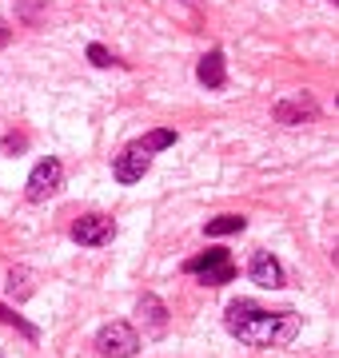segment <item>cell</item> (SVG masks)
<instances>
[{"mask_svg": "<svg viewBox=\"0 0 339 358\" xmlns=\"http://www.w3.org/2000/svg\"><path fill=\"white\" fill-rule=\"evenodd\" d=\"M144 148L148 155H156V152H164V148H176V131L172 128H156V131H148L144 140H136Z\"/></svg>", "mask_w": 339, "mask_h": 358, "instance_id": "11", "label": "cell"}, {"mask_svg": "<svg viewBox=\"0 0 339 358\" xmlns=\"http://www.w3.org/2000/svg\"><path fill=\"white\" fill-rule=\"evenodd\" d=\"M8 40H13V28H8V20H0V48H4Z\"/></svg>", "mask_w": 339, "mask_h": 358, "instance_id": "17", "label": "cell"}, {"mask_svg": "<svg viewBox=\"0 0 339 358\" xmlns=\"http://www.w3.org/2000/svg\"><path fill=\"white\" fill-rule=\"evenodd\" d=\"M140 319L152 322V327H164L168 315H164V303H160L156 294H144V299H140Z\"/></svg>", "mask_w": 339, "mask_h": 358, "instance_id": "13", "label": "cell"}, {"mask_svg": "<svg viewBox=\"0 0 339 358\" xmlns=\"http://www.w3.org/2000/svg\"><path fill=\"white\" fill-rule=\"evenodd\" d=\"M148 167H152V155L144 152L140 143H132V148H124V152L112 159V176H116L120 183H140Z\"/></svg>", "mask_w": 339, "mask_h": 358, "instance_id": "6", "label": "cell"}, {"mask_svg": "<svg viewBox=\"0 0 339 358\" xmlns=\"http://www.w3.org/2000/svg\"><path fill=\"white\" fill-rule=\"evenodd\" d=\"M60 183H64V164L60 159H40L32 167V176H28V199L32 203H48L60 192Z\"/></svg>", "mask_w": 339, "mask_h": 358, "instance_id": "4", "label": "cell"}, {"mask_svg": "<svg viewBox=\"0 0 339 358\" xmlns=\"http://www.w3.org/2000/svg\"><path fill=\"white\" fill-rule=\"evenodd\" d=\"M96 350L104 358H132L140 355V331L132 322L116 319V322H104L100 334H96Z\"/></svg>", "mask_w": 339, "mask_h": 358, "instance_id": "2", "label": "cell"}, {"mask_svg": "<svg viewBox=\"0 0 339 358\" xmlns=\"http://www.w3.org/2000/svg\"><path fill=\"white\" fill-rule=\"evenodd\" d=\"M188 275H196L204 287H223V282L235 279V263L223 247H208L204 255L188 259Z\"/></svg>", "mask_w": 339, "mask_h": 358, "instance_id": "3", "label": "cell"}, {"mask_svg": "<svg viewBox=\"0 0 339 358\" xmlns=\"http://www.w3.org/2000/svg\"><path fill=\"white\" fill-rule=\"evenodd\" d=\"M248 227V219L244 215H220V219H212L208 223V235L212 239H220V235H235V231H244Z\"/></svg>", "mask_w": 339, "mask_h": 358, "instance_id": "12", "label": "cell"}, {"mask_svg": "<svg viewBox=\"0 0 339 358\" xmlns=\"http://www.w3.org/2000/svg\"><path fill=\"white\" fill-rule=\"evenodd\" d=\"M88 60H92L96 68H112V64H120V60L104 48V44H88Z\"/></svg>", "mask_w": 339, "mask_h": 358, "instance_id": "15", "label": "cell"}, {"mask_svg": "<svg viewBox=\"0 0 339 358\" xmlns=\"http://www.w3.org/2000/svg\"><path fill=\"white\" fill-rule=\"evenodd\" d=\"M272 115L279 120V124H303V120H315V115H319V108H315L312 96H296V100L275 103Z\"/></svg>", "mask_w": 339, "mask_h": 358, "instance_id": "8", "label": "cell"}, {"mask_svg": "<svg viewBox=\"0 0 339 358\" xmlns=\"http://www.w3.org/2000/svg\"><path fill=\"white\" fill-rule=\"evenodd\" d=\"M0 322H8V327H16V331L25 334V338H32V343H36V327H32V322H25L20 315H16V310H8V307H4V303H0Z\"/></svg>", "mask_w": 339, "mask_h": 358, "instance_id": "14", "label": "cell"}, {"mask_svg": "<svg viewBox=\"0 0 339 358\" xmlns=\"http://www.w3.org/2000/svg\"><path fill=\"white\" fill-rule=\"evenodd\" d=\"M223 322H228V331L240 343L248 346H279L300 334V315H268V310H260L248 299H232Z\"/></svg>", "mask_w": 339, "mask_h": 358, "instance_id": "1", "label": "cell"}, {"mask_svg": "<svg viewBox=\"0 0 339 358\" xmlns=\"http://www.w3.org/2000/svg\"><path fill=\"white\" fill-rule=\"evenodd\" d=\"M196 76H200V84H208V88H223V52L220 48H212L204 60H200V68H196Z\"/></svg>", "mask_w": 339, "mask_h": 358, "instance_id": "9", "label": "cell"}, {"mask_svg": "<svg viewBox=\"0 0 339 358\" xmlns=\"http://www.w3.org/2000/svg\"><path fill=\"white\" fill-rule=\"evenodd\" d=\"M4 152L20 155V152H25V136H8V140H4Z\"/></svg>", "mask_w": 339, "mask_h": 358, "instance_id": "16", "label": "cell"}, {"mask_svg": "<svg viewBox=\"0 0 339 358\" xmlns=\"http://www.w3.org/2000/svg\"><path fill=\"white\" fill-rule=\"evenodd\" d=\"M32 291H36V279H32V271H28V267H13V271H8V294H13L16 303L32 299Z\"/></svg>", "mask_w": 339, "mask_h": 358, "instance_id": "10", "label": "cell"}, {"mask_svg": "<svg viewBox=\"0 0 339 358\" xmlns=\"http://www.w3.org/2000/svg\"><path fill=\"white\" fill-rule=\"evenodd\" d=\"M248 275H251V282H260V287H268V291L284 287V267H279V259L268 255V251H256V255H251Z\"/></svg>", "mask_w": 339, "mask_h": 358, "instance_id": "7", "label": "cell"}, {"mask_svg": "<svg viewBox=\"0 0 339 358\" xmlns=\"http://www.w3.org/2000/svg\"><path fill=\"white\" fill-rule=\"evenodd\" d=\"M112 235H116V223L108 215H80L72 223V239L80 247H104V243H112Z\"/></svg>", "mask_w": 339, "mask_h": 358, "instance_id": "5", "label": "cell"}]
</instances>
